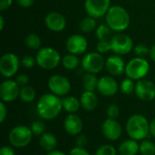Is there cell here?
<instances>
[{
    "mask_svg": "<svg viewBox=\"0 0 155 155\" xmlns=\"http://www.w3.org/2000/svg\"><path fill=\"white\" fill-rule=\"evenodd\" d=\"M47 155H66L64 153L61 152V151H57V150H54V151H52L50 153H48Z\"/></svg>",
    "mask_w": 155,
    "mask_h": 155,
    "instance_id": "obj_47",
    "label": "cell"
},
{
    "mask_svg": "<svg viewBox=\"0 0 155 155\" xmlns=\"http://www.w3.org/2000/svg\"><path fill=\"white\" fill-rule=\"evenodd\" d=\"M25 45L32 50H39L41 46V39L38 35L31 33L25 37Z\"/></svg>",
    "mask_w": 155,
    "mask_h": 155,
    "instance_id": "obj_29",
    "label": "cell"
},
{
    "mask_svg": "<svg viewBox=\"0 0 155 155\" xmlns=\"http://www.w3.org/2000/svg\"><path fill=\"white\" fill-rule=\"evenodd\" d=\"M140 153L142 155H155V144L149 140L141 141Z\"/></svg>",
    "mask_w": 155,
    "mask_h": 155,
    "instance_id": "obj_31",
    "label": "cell"
},
{
    "mask_svg": "<svg viewBox=\"0 0 155 155\" xmlns=\"http://www.w3.org/2000/svg\"><path fill=\"white\" fill-rule=\"evenodd\" d=\"M128 136L135 141H143L150 134V123L143 114H133L125 125Z\"/></svg>",
    "mask_w": 155,
    "mask_h": 155,
    "instance_id": "obj_3",
    "label": "cell"
},
{
    "mask_svg": "<svg viewBox=\"0 0 155 155\" xmlns=\"http://www.w3.org/2000/svg\"><path fill=\"white\" fill-rule=\"evenodd\" d=\"M150 134L155 138V118L150 123Z\"/></svg>",
    "mask_w": 155,
    "mask_h": 155,
    "instance_id": "obj_45",
    "label": "cell"
},
{
    "mask_svg": "<svg viewBox=\"0 0 155 155\" xmlns=\"http://www.w3.org/2000/svg\"><path fill=\"white\" fill-rule=\"evenodd\" d=\"M36 64L44 70H53L62 62V57L57 50L52 47H43L35 54Z\"/></svg>",
    "mask_w": 155,
    "mask_h": 155,
    "instance_id": "obj_4",
    "label": "cell"
},
{
    "mask_svg": "<svg viewBox=\"0 0 155 155\" xmlns=\"http://www.w3.org/2000/svg\"><path fill=\"white\" fill-rule=\"evenodd\" d=\"M88 143V139L85 135L84 134H79L77 135L76 138V146L78 147H82V148H85V146Z\"/></svg>",
    "mask_w": 155,
    "mask_h": 155,
    "instance_id": "obj_41",
    "label": "cell"
},
{
    "mask_svg": "<svg viewBox=\"0 0 155 155\" xmlns=\"http://www.w3.org/2000/svg\"><path fill=\"white\" fill-rule=\"evenodd\" d=\"M134 52L136 56L144 58L145 56L149 55L150 48H148V46L143 45V44H139L134 47Z\"/></svg>",
    "mask_w": 155,
    "mask_h": 155,
    "instance_id": "obj_34",
    "label": "cell"
},
{
    "mask_svg": "<svg viewBox=\"0 0 155 155\" xmlns=\"http://www.w3.org/2000/svg\"><path fill=\"white\" fill-rule=\"evenodd\" d=\"M45 23L46 27L55 33H59L64 30L66 26L65 17L58 12H50L46 15L45 18Z\"/></svg>",
    "mask_w": 155,
    "mask_h": 155,
    "instance_id": "obj_17",
    "label": "cell"
},
{
    "mask_svg": "<svg viewBox=\"0 0 155 155\" xmlns=\"http://www.w3.org/2000/svg\"><path fill=\"white\" fill-rule=\"evenodd\" d=\"M62 64L67 70H74L76 69L80 65V59L76 54H67L62 57Z\"/></svg>",
    "mask_w": 155,
    "mask_h": 155,
    "instance_id": "obj_24",
    "label": "cell"
},
{
    "mask_svg": "<svg viewBox=\"0 0 155 155\" xmlns=\"http://www.w3.org/2000/svg\"><path fill=\"white\" fill-rule=\"evenodd\" d=\"M36 64V60H35V57L32 56V55H25L23 58H22V61H21V64L23 67L26 68V69H30V68H33Z\"/></svg>",
    "mask_w": 155,
    "mask_h": 155,
    "instance_id": "obj_37",
    "label": "cell"
},
{
    "mask_svg": "<svg viewBox=\"0 0 155 155\" xmlns=\"http://www.w3.org/2000/svg\"><path fill=\"white\" fill-rule=\"evenodd\" d=\"M117 154V152H116V149L111 145V144H104L102 146H100L94 155H116Z\"/></svg>",
    "mask_w": 155,
    "mask_h": 155,
    "instance_id": "obj_33",
    "label": "cell"
},
{
    "mask_svg": "<svg viewBox=\"0 0 155 155\" xmlns=\"http://www.w3.org/2000/svg\"><path fill=\"white\" fill-rule=\"evenodd\" d=\"M106 114L108 118L111 119H116L119 114H120V108L117 104H110L107 109H106Z\"/></svg>",
    "mask_w": 155,
    "mask_h": 155,
    "instance_id": "obj_36",
    "label": "cell"
},
{
    "mask_svg": "<svg viewBox=\"0 0 155 155\" xmlns=\"http://www.w3.org/2000/svg\"><path fill=\"white\" fill-rule=\"evenodd\" d=\"M125 66L126 64L124 60L118 54L110 55L105 60V68L113 76H120L125 73Z\"/></svg>",
    "mask_w": 155,
    "mask_h": 155,
    "instance_id": "obj_18",
    "label": "cell"
},
{
    "mask_svg": "<svg viewBox=\"0 0 155 155\" xmlns=\"http://www.w3.org/2000/svg\"><path fill=\"white\" fill-rule=\"evenodd\" d=\"M119 90V84L113 76H102L98 80L97 91L104 96H114Z\"/></svg>",
    "mask_w": 155,
    "mask_h": 155,
    "instance_id": "obj_16",
    "label": "cell"
},
{
    "mask_svg": "<svg viewBox=\"0 0 155 155\" xmlns=\"http://www.w3.org/2000/svg\"><path fill=\"white\" fill-rule=\"evenodd\" d=\"M63 109L68 114H75L81 106V102L75 96H67L62 100Z\"/></svg>",
    "mask_w": 155,
    "mask_h": 155,
    "instance_id": "obj_23",
    "label": "cell"
},
{
    "mask_svg": "<svg viewBox=\"0 0 155 155\" xmlns=\"http://www.w3.org/2000/svg\"><path fill=\"white\" fill-rule=\"evenodd\" d=\"M102 133L109 141L118 140L123 134V128L116 119L107 118L102 124Z\"/></svg>",
    "mask_w": 155,
    "mask_h": 155,
    "instance_id": "obj_15",
    "label": "cell"
},
{
    "mask_svg": "<svg viewBox=\"0 0 155 155\" xmlns=\"http://www.w3.org/2000/svg\"><path fill=\"white\" fill-rule=\"evenodd\" d=\"M20 60L18 56L13 53H6L0 58V73L1 74L9 79L13 77L18 71L20 66Z\"/></svg>",
    "mask_w": 155,
    "mask_h": 155,
    "instance_id": "obj_9",
    "label": "cell"
},
{
    "mask_svg": "<svg viewBox=\"0 0 155 155\" xmlns=\"http://www.w3.org/2000/svg\"><path fill=\"white\" fill-rule=\"evenodd\" d=\"M47 84L51 93L59 97L65 96L72 88L69 79L62 74H54L51 76Z\"/></svg>",
    "mask_w": 155,
    "mask_h": 155,
    "instance_id": "obj_10",
    "label": "cell"
},
{
    "mask_svg": "<svg viewBox=\"0 0 155 155\" xmlns=\"http://www.w3.org/2000/svg\"><path fill=\"white\" fill-rule=\"evenodd\" d=\"M63 110V102L59 96L50 93L43 94L37 101L36 112L43 120L50 121L56 118Z\"/></svg>",
    "mask_w": 155,
    "mask_h": 155,
    "instance_id": "obj_1",
    "label": "cell"
},
{
    "mask_svg": "<svg viewBox=\"0 0 155 155\" xmlns=\"http://www.w3.org/2000/svg\"><path fill=\"white\" fill-rule=\"evenodd\" d=\"M84 6L86 14L96 19L106 15L111 7V0H85Z\"/></svg>",
    "mask_w": 155,
    "mask_h": 155,
    "instance_id": "obj_11",
    "label": "cell"
},
{
    "mask_svg": "<svg viewBox=\"0 0 155 155\" xmlns=\"http://www.w3.org/2000/svg\"><path fill=\"white\" fill-rule=\"evenodd\" d=\"M5 27V19L3 15H0V30H3Z\"/></svg>",
    "mask_w": 155,
    "mask_h": 155,
    "instance_id": "obj_48",
    "label": "cell"
},
{
    "mask_svg": "<svg viewBox=\"0 0 155 155\" xmlns=\"http://www.w3.org/2000/svg\"><path fill=\"white\" fill-rule=\"evenodd\" d=\"M107 25L116 33L125 31L131 23L128 11L122 5H112L105 15Z\"/></svg>",
    "mask_w": 155,
    "mask_h": 155,
    "instance_id": "obj_2",
    "label": "cell"
},
{
    "mask_svg": "<svg viewBox=\"0 0 155 155\" xmlns=\"http://www.w3.org/2000/svg\"></svg>",
    "mask_w": 155,
    "mask_h": 155,
    "instance_id": "obj_49",
    "label": "cell"
},
{
    "mask_svg": "<svg viewBox=\"0 0 155 155\" xmlns=\"http://www.w3.org/2000/svg\"><path fill=\"white\" fill-rule=\"evenodd\" d=\"M84 124L80 116L75 114H69L64 122V128L65 132L73 136H77L81 134L83 131Z\"/></svg>",
    "mask_w": 155,
    "mask_h": 155,
    "instance_id": "obj_19",
    "label": "cell"
},
{
    "mask_svg": "<svg viewBox=\"0 0 155 155\" xmlns=\"http://www.w3.org/2000/svg\"><path fill=\"white\" fill-rule=\"evenodd\" d=\"M149 57L151 58V60H153V62H155V45H153L150 48Z\"/></svg>",
    "mask_w": 155,
    "mask_h": 155,
    "instance_id": "obj_46",
    "label": "cell"
},
{
    "mask_svg": "<svg viewBox=\"0 0 155 155\" xmlns=\"http://www.w3.org/2000/svg\"><path fill=\"white\" fill-rule=\"evenodd\" d=\"M119 89L120 91L124 94H126V95H130L132 94L134 91H135V84H134V81L129 77L127 78H124L120 85H119Z\"/></svg>",
    "mask_w": 155,
    "mask_h": 155,
    "instance_id": "obj_30",
    "label": "cell"
},
{
    "mask_svg": "<svg viewBox=\"0 0 155 155\" xmlns=\"http://www.w3.org/2000/svg\"><path fill=\"white\" fill-rule=\"evenodd\" d=\"M65 47L69 54L78 55L85 53L88 47V42L84 35L80 34H74L67 38Z\"/></svg>",
    "mask_w": 155,
    "mask_h": 155,
    "instance_id": "obj_14",
    "label": "cell"
},
{
    "mask_svg": "<svg viewBox=\"0 0 155 155\" xmlns=\"http://www.w3.org/2000/svg\"><path fill=\"white\" fill-rule=\"evenodd\" d=\"M7 117V108L5 106V102H0V123L3 124Z\"/></svg>",
    "mask_w": 155,
    "mask_h": 155,
    "instance_id": "obj_40",
    "label": "cell"
},
{
    "mask_svg": "<svg viewBox=\"0 0 155 155\" xmlns=\"http://www.w3.org/2000/svg\"><path fill=\"white\" fill-rule=\"evenodd\" d=\"M79 27L83 33H85V34L92 33V32L95 31L97 28L96 20H95V18L88 15V16L82 19V21L80 22Z\"/></svg>",
    "mask_w": 155,
    "mask_h": 155,
    "instance_id": "obj_26",
    "label": "cell"
},
{
    "mask_svg": "<svg viewBox=\"0 0 155 155\" xmlns=\"http://www.w3.org/2000/svg\"><path fill=\"white\" fill-rule=\"evenodd\" d=\"M13 4V0H0V11L8 9Z\"/></svg>",
    "mask_w": 155,
    "mask_h": 155,
    "instance_id": "obj_44",
    "label": "cell"
},
{
    "mask_svg": "<svg viewBox=\"0 0 155 155\" xmlns=\"http://www.w3.org/2000/svg\"><path fill=\"white\" fill-rule=\"evenodd\" d=\"M17 3L23 8H29L34 5L35 0H17Z\"/></svg>",
    "mask_w": 155,
    "mask_h": 155,
    "instance_id": "obj_43",
    "label": "cell"
},
{
    "mask_svg": "<svg viewBox=\"0 0 155 155\" xmlns=\"http://www.w3.org/2000/svg\"><path fill=\"white\" fill-rule=\"evenodd\" d=\"M0 155H15V150L7 145L2 146L0 149Z\"/></svg>",
    "mask_w": 155,
    "mask_h": 155,
    "instance_id": "obj_42",
    "label": "cell"
},
{
    "mask_svg": "<svg viewBox=\"0 0 155 155\" xmlns=\"http://www.w3.org/2000/svg\"><path fill=\"white\" fill-rule=\"evenodd\" d=\"M16 83L19 84L20 87L22 86H25L28 84L29 83V76L27 74H21L19 75H17L16 79H15Z\"/></svg>",
    "mask_w": 155,
    "mask_h": 155,
    "instance_id": "obj_38",
    "label": "cell"
},
{
    "mask_svg": "<svg viewBox=\"0 0 155 155\" xmlns=\"http://www.w3.org/2000/svg\"><path fill=\"white\" fill-rule=\"evenodd\" d=\"M69 155H91L89 152H87V150L85 148H82V147H78L75 146L74 147L70 152Z\"/></svg>",
    "mask_w": 155,
    "mask_h": 155,
    "instance_id": "obj_39",
    "label": "cell"
},
{
    "mask_svg": "<svg viewBox=\"0 0 155 155\" xmlns=\"http://www.w3.org/2000/svg\"><path fill=\"white\" fill-rule=\"evenodd\" d=\"M96 50L100 54H106L109 51H111V43L110 40H103L98 41L96 45Z\"/></svg>",
    "mask_w": 155,
    "mask_h": 155,
    "instance_id": "obj_35",
    "label": "cell"
},
{
    "mask_svg": "<svg viewBox=\"0 0 155 155\" xmlns=\"http://www.w3.org/2000/svg\"><path fill=\"white\" fill-rule=\"evenodd\" d=\"M81 106L88 112L94 111L98 104V98L94 92L91 91H84L80 97Z\"/></svg>",
    "mask_w": 155,
    "mask_h": 155,
    "instance_id": "obj_20",
    "label": "cell"
},
{
    "mask_svg": "<svg viewBox=\"0 0 155 155\" xmlns=\"http://www.w3.org/2000/svg\"><path fill=\"white\" fill-rule=\"evenodd\" d=\"M81 65L86 73L99 74L105 67V60L98 52L87 53L81 61Z\"/></svg>",
    "mask_w": 155,
    "mask_h": 155,
    "instance_id": "obj_7",
    "label": "cell"
},
{
    "mask_svg": "<svg viewBox=\"0 0 155 155\" xmlns=\"http://www.w3.org/2000/svg\"><path fill=\"white\" fill-rule=\"evenodd\" d=\"M98 80L95 74L86 73L83 76V85L84 91H91L94 92L95 89H97V84H98Z\"/></svg>",
    "mask_w": 155,
    "mask_h": 155,
    "instance_id": "obj_27",
    "label": "cell"
},
{
    "mask_svg": "<svg viewBox=\"0 0 155 155\" xmlns=\"http://www.w3.org/2000/svg\"><path fill=\"white\" fill-rule=\"evenodd\" d=\"M57 138L51 133H44L39 139V144L42 149L50 153L57 147Z\"/></svg>",
    "mask_w": 155,
    "mask_h": 155,
    "instance_id": "obj_22",
    "label": "cell"
},
{
    "mask_svg": "<svg viewBox=\"0 0 155 155\" xmlns=\"http://www.w3.org/2000/svg\"><path fill=\"white\" fill-rule=\"evenodd\" d=\"M36 96V92L32 87L31 85H25L22 86L20 88V93H19V98L21 101L24 103H31L35 99Z\"/></svg>",
    "mask_w": 155,
    "mask_h": 155,
    "instance_id": "obj_25",
    "label": "cell"
},
{
    "mask_svg": "<svg viewBox=\"0 0 155 155\" xmlns=\"http://www.w3.org/2000/svg\"><path fill=\"white\" fill-rule=\"evenodd\" d=\"M114 31L107 25V24H103L97 26L95 30V35L98 39V41H103V40H111L112 33Z\"/></svg>",
    "mask_w": 155,
    "mask_h": 155,
    "instance_id": "obj_28",
    "label": "cell"
},
{
    "mask_svg": "<svg viewBox=\"0 0 155 155\" xmlns=\"http://www.w3.org/2000/svg\"><path fill=\"white\" fill-rule=\"evenodd\" d=\"M111 51L114 54L125 55L128 54L134 49V41L133 39L124 33H117L114 35L111 40Z\"/></svg>",
    "mask_w": 155,
    "mask_h": 155,
    "instance_id": "obj_8",
    "label": "cell"
},
{
    "mask_svg": "<svg viewBox=\"0 0 155 155\" xmlns=\"http://www.w3.org/2000/svg\"><path fill=\"white\" fill-rule=\"evenodd\" d=\"M33 136L34 135L30 127L20 124L12 128L9 133L8 139L13 147L23 148L31 143Z\"/></svg>",
    "mask_w": 155,
    "mask_h": 155,
    "instance_id": "obj_6",
    "label": "cell"
},
{
    "mask_svg": "<svg viewBox=\"0 0 155 155\" xmlns=\"http://www.w3.org/2000/svg\"><path fill=\"white\" fill-rule=\"evenodd\" d=\"M20 86L16 81L7 79L0 84V98L5 103H11L19 97Z\"/></svg>",
    "mask_w": 155,
    "mask_h": 155,
    "instance_id": "obj_12",
    "label": "cell"
},
{
    "mask_svg": "<svg viewBox=\"0 0 155 155\" xmlns=\"http://www.w3.org/2000/svg\"><path fill=\"white\" fill-rule=\"evenodd\" d=\"M136 96L143 101L150 102L155 99V84L150 80L142 79L137 81L135 84V91Z\"/></svg>",
    "mask_w": 155,
    "mask_h": 155,
    "instance_id": "obj_13",
    "label": "cell"
},
{
    "mask_svg": "<svg viewBox=\"0 0 155 155\" xmlns=\"http://www.w3.org/2000/svg\"><path fill=\"white\" fill-rule=\"evenodd\" d=\"M150 71L149 62L143 57L132 58L125 66V74L127 77L133 79L134 81H139L143 79Z\"/></svg>",
    "mask_w": 155,
    "mask_h": 155,
    "instance_id": "obj_5",
    "label": "cell"
},
{
    "mask_svg": "<svg viewBox=\"0 0 155 155\" xmlns=\"http://www.w3.org/2000/svg\"><path fill=\"white\" fill-rule=\"evenodd\" d=\"M30 129L33 133V135H35V136H41L44 133H45V124L42 122V121H35L32 123L31 126H30Z\"/></svg>",
    "mask_w": 155,
    "mask_h": 155,
    "instance_id": "obj_32",
    "label": "cell"
},
{
    "mask_svg": "<svg viewBox=\"0 0 155 155\" xmlns=\"http://www.w3.org/2000/svg\"><path fill=\"white\" fill-rule=\"evenodd\" d=\"M118 153L120 155H137L140 153V143L133 139L126 140L119 145Z\"/></svg>",
    "mask_w": 155,
    "mask_h": 155,
    "instance_id": "obj_21",
    "label": "cell"
}]
</instances>
